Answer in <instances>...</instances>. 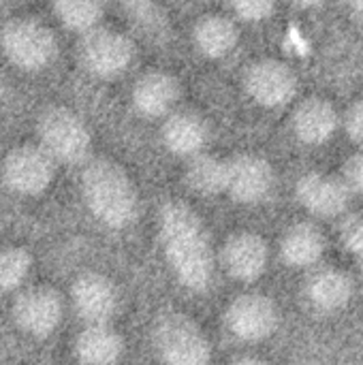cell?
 Listing matches in <instances>:
<instances>
[{
  "label": "cell",
  "instance_id": "2",
  "mask_svg": "<svg viewBox=\"0 0 363 365\" xmlns=\"http://www.w3.org/2000/svg\"><path fill=\"white\" fill-rule=\"evenodd\" d=\"M81 197L90 214L107 229L122 231L139 216V195L128 173L109 158L81 165Z\"/></svg>",
  "mask_w": 363,
  "mask_h": 365
},
{
  "label": "cell",
  "instance_id": "28",
  "mask_svg": "<svg viewBox=\"0 0 363 365\" xmlns=\"http://www.w3.org/2000/svg\"><path fill=\"white\" fill-rule=\"evenodd\" d=\"M342 126H344L349 139L357 148H363V98L349 105V109L344 111V118H342Z\"/></svg>",
  "mask_w": 363,
  "mask_h": 365
},
{
  "label": "cell",
  "instance_id": "18",
  "mask_svg": "<svg viewBox=\"0 0 363 365\" xmlns=\"http://www.w3.org/2000/svg\"><path fill=\"white\" fill-rule=\"evenodd\" d=\"M291 128L302 143L323 145L340 128V115L329 101L310 96L302 101V105H297V109L293 111Z\"/></svg>",
  "mask_w": 363,
  "mask_h": 365
},
{
  "label": "cell",
  "instance_id": "26",
  "mask_svg": "<svg viewBox=\"0 0 363 365\" xmlns=\"http://www.w3.org/2000/svg\"><path fill=\"white\" fill-rule=\"evenodd\" d=\"M278 0H227L229 9L244 21H263L267 19Z\"/></svg>",
  "mask_w": 363,
  "mask_h": 365
},
{
  "label": "cell",
  "instance_id": "20",
  "mask_svg": "<svg viewBox=\"0 0 363 365\" xmlns=\"http://www.w3.org/2000/svg\"><path fill=\"white\" fill-rule=\"evenodd\" d=\"M75 357L88 365H109L120 361L124 353V342L109 323L86 325L83 331L75 338Z\"/></svg>",
  "mask_w": 363,
  "mask_h": 365
},
{
  "label": "cell",
  "instance_id": "31",
  "mask_svg": "<svg viewBox=\"0 0 363 365\" xmlns=\"http://www.w3.org/2000/svg\"><path fill=\"white\" fill-rule=\"evenodd\" d=\"M349 6H351V11H355L359 17H363V0H344Z\"/></svg>",
  "mask_w": 363,
  "mask_h": 365
},
{
  "label": "cell",
  "instance_id": "16",
  "mask_svg": "<svg viewBox=\"0 0 363 365\" xmlns=\"http://www.w3.org/2000/svg\"><path fill=\"white\" fill-rule=\"evenodd\" d=\"M355 282L353 278L338 267L332 265H315L310 267L304 280V295L308 304L319 312H338L347 308L353 299Z\"/></svg>",
  "mask_w": 363,
  "mask_h": 365
},
{
  "label": "cell",
  "instance_id": "32",
  "mask_svg": "<svg viewBox=\"0 0 363 365\" xmlns=\"http://www.w3.org/2000/svg\"><path fill=\"white\" fill-rule=\"evenodd\" d=\"M359 280H362V287H363V261H362V272H359Z\"/></svg>",
  "mask_w": 363,
  "mask_h": 365
},
{
  "label": "cell",
  "instance_id": "11",
  "mask_svg": "<svg viewBox=\"0 0 363 365\" xmlns=\"http://www.w3.org/2000/svg\"><path fill=\"white\" fill-rule=\"evenodd\" d=\"M276 186V173L267 158L237 154L227 158V195L235 203L255 205L265 201Z\"/></svg>",
  "mask_w": 363,
  "mask_h": 365
},
{
  "label": "cell",
  "instance_id": "7",
  "mask_svg": "<svg viewBox=\"0 0 363 365\" xmlns=\"http://www.w3.org/2000/svg\"><path fill=\"white\" fill-rule=\"evenodd\" d=\"M53 173L56 160L39 143H26L11 150L2 163V180L6 188L21 197H36L45 192Z\"/></svg>",
  "mask_w": 363,
  "mask_h": 365
},
{
  "label": "cell",
  "instance_id": "14",
  "mask_svg": "<svg viewBox=\"0 0 363 365\" xmlns=\"http://www.w3.org/2000/svg\"><path fill=\"white\" fill-rule=\"evenodd\" d=\"M220 263L233 280L250 284L265 274L270 263V248L261 235L240 231L225 242L220 250Z\"/></svg>",
  "mask_w": 363,
  "mask_h": 365
},
{
  "label": "cell",
  "instance_id": "21",
  "mask_svg": "<svg viewBox=\"0 0 363 365\" xmlns=\"http://www.w3.org/2000/svg\"><path fill=\"white\" fill-rule=\"evenodd\" d=\"M237 41H240V30L233 24V19L225 15H205L197 19L193 28L195 49L210 60H218L231 53Z\"/></svg>",
  "mask_w": 363,
  "mask_h": 365
},
{
  "label": "cell",
  "instance_id": "3",
  "mask_svg": "<svg viewBox=\"0 0 363 365\" xmlns=\"http://www.w3.org/2000/svg\"><path fill=\"white\" fill-rule=\"evenodd\" d=\"M39 145L56 160V165L79 167L90 160L92 135L86 122L66 107H49L36 122Z\"/></svg>",
  "mask_w": 363,
  "mask_h": 365
},
{
  "label": "cell",
  "instance_id": "30",
  "mask_svg": "<svg viewBox=\"0 0 363 365\" xmlns=\"http://www.w3.org/2000/svg\"><path fill=\"white\" fill-rule=\"evenodd\" d=\"M231 364H263V359L252 357V355H240V357H233Z\"/></svg>",
  "mask_w": 363,
  "mask_h": 365
},
{
  "label": "cell",
  "instance_id": "10",
  "mask_svg": "<svg viewBox=\"0 0 363 365\" xmlns=\"http://www.w3.org/2000/svg\"><path fill=\"white\" fill-rule=\"evenodd\" d=\"M351 188L342 180V175L308 171L295 184L297 203L317 218H340L347 214L351 203Z\"/></svg>",
  "mask_w": 363,
  "mask_h": 365
},
{
  "label": "cell",
  "instance_id": "6",
  "mask_svg": "<svg viewBox=\"0 0 363 365\" xmlns=\"http://www.w3.org/2000/svg\"><path fill=\"white\" fill-rule=\"evenodd\" d=\"M77 56L81 66L92 77L118 79L131 68L135 60V45L126 34L96 26L94 30L81 34Z\"/></svg>",
  "mask_w": 363,
  "mask_h": 365
},
{
  "label": "cell",
  "instance_id": "15",
  "mask_svg": "<svg viewBox=\"0 0 363 365\" xmlns=\"http://www.w3.org/2000/svg\"><path fill=\"white\" fill-rule=\"evenodd\" d=\"M210 124L208 120L190 109H173L163 118L160 139L163 145L180 158H190L199 152H205L210 143Z\"/></svg>",
  "mask_w": 363,
  "mask_h": 365
},
{
  "label": "cell",
  "instance_id": "17",
  "mask_svg": "<svg viewBox=\"0 0 363 365\" xmlns=\"http://www.w3.org/2000/svg\"><path fill=\"white\" fill-rule=\"evenodd\" d=\"M180 94L182 86L171 73L150 71L135 81L131 90V103L139 115L156 120L169 115L178 107Z\"/></svg>",
  "mask_w": 363,
  "mask_h": 365
},
{
  "label": "cell",
  "instance_id": "13",
  "mask_svg": "<svg viewBox=\"0 0 363 365\" xmlns=\"http://www.w3.org/2000/svg\"><path fill=\"white\" fill-rule=\"evenodd\" d=\"M71 302L77 317L86 325L111 323L120 306L118 289L113 282L96 272H86L75 278L71 287Z\"/></svg>",
  "mask_w": 363,
  "mask_h": 365
},
{
  "label": "cell",
  "instance_id": "24",
  "mask_svg": "<svg viewBox=\"0 0 363 365\" xmlns=\"http://www.w3.org/2000/svg\"><path fill=\"white\" fill-rule=\"evenodd\" d=\"M32 269V255L26 248L9 246L0 250V293L19 289Z\"/></svg>",
  "mask_w": 363,
  "mask_h": 365
},
{
  "label": "cell",
  "instance_id": "9",
  "mask_svg": "<svg viewBox=\"0 0 363 365\" xmlns=\"http://www.w3.org/2000/svg\"><path fill=\"white\" fill-rule=\"evenodd\" d=\"M244 90L261 107H285L297 92V75L289 64L274 58H263L246 68Z\"/></svg>",
  "mask_w": 363,
  "mask_h": 365
},
{
  "label": "cell",
  "instance_id": "8",
  "mask_svg": "<svg viewBox=\"0 0 363 365\" xmlns=\"http://www.w3.org/2000/svg\"><path fill=\"white\" fill-rule=\"evenodd\" d=\"M276 304L261 293H244L235 297L225 310L227 331L244 344H259L267 340L276 331Z\"/></svg>",
  "mask_w": 363,
  "mask_h": 365
},
{
  "label": "cell",
  "instance_id": "19",
  "mask_svg": "<svg viewBox=\"0 0 363 365\" xmlns=\"http://www.w3.org/2000/svg\"><path fill=\"white\" fill-rule=\"evenodd\" d=\"M325 248L327 240L312 222H295L280 237V259L293 269H310L319 265Z\"/></svg>",
  "mask_w": 363,
  "mask_h": 365
},
{
  "label": "cell",
  "instance_id": "5",
  "mask_svg": "<svg viewBox=\"0 0 363 365\" xmlns=\"http://www.w3.org/2000/svg\"><path fill=\"white\" fill-rule=\"evenodd\" d=\"M0 49L4 58L19 71L36 73L53 64L58 56V41L45 24L19 17L2 26Z\"/></svg>",
  "mask_w": 363,
  "mask_h": 365
},
{
  "label": "cell",
  "instance_id": "27",
  "mask_svg": "<svg viewBox=\"0 0 363 365\" xmlns=\"http://www.w3.org/2000/svg\"><path fill=\"white\" fill-rule=\"evenodd\" d=\"M340 175L353 195H363V148H357V152L347 158Z\"/></svg>",
  "mask_w": 363,
  "mask_h": 365
},
{
  "label": "cell",
  "instance_id": "12",
  "mask_svg": "<svg viewBox=\"0 0 363 365\" xmlns=\"http://www.w3.org/2000/svg\"><path fill=\"white\" fill-rule=\"evenodd\" d=\"M64 317L62 297L47 287H34L17 295L13 304V319L15 325L32 336V338H47L51 336Z\"/></svg>",
  "mask_w": 363,
  "mask_h": 365
},
{
  "label": "cell",
  "instance_id": "4",
  "mask_svg": "<svg viewBox=\"0 0 363 365\" xmlns=\"http://www.w3.org/2000/svg\"><path fill=\"white\" fill-rule=\"evenodd\" d=\"M152 346L160 361L171 365H205L212 346L201 327L184 312H165L152 327Z\"/></svg>",
  "mask_w": 363,
  "mask_h": 365
},
{
  "label": "cell",
  "instance_id": "23",
  "mask_svg": "<svg viewBox=\"0 0 363 365\" xmlns=\"http://www.w3.org/2000/svg\"><path fill=\"white\" fill-rule=\"evenodd\" d=\"M51 6L66 30L86 34L101 24L107 0H51Z\"/></svg>",
  "mask_w": 363,
  "mask_h": 365
},
{
  "label": "cell",
  "instance_id": "25",
  "mask_svg": "<svg viewBox=\"0 0 363 365\" xmlns=\"http://www.w3.org/2000/svg\"><path fill=\"white\" fill-rule=\"evenodd\" d=\"M338 235L344 250L363 261V212H349L340 216Z\"/></svg>",
  "mask_w": 363,
  "mask_h": 365
},
{
  "label": "cell",
  "instance_id": "29",
  "mask_svg": "<svg viewBox=\"0 0 363 365\" xmlns=\"http://www.w3.org/2000/svg\"><path fill=\"white\" fill-rule=\"evenodd\" d=\"M289 2L297 9H315V6L323 4L325 0H289Z\"/></svg>",
  "mask_w": 363,
  "mask_h": 365
},
{
  "label": "cell",
  "instance_id": "22",
  "mask_svg": "<svg viewBox=\"0 0 363 365\" xmlns=\"http://www.w3.org/2000/svg\"><path fill=\"white\" fill-rule=\"evenodd\" d=\"M186 186L201 197H218L227 190V158L199 152L186 158L184 167Z\"/></svg>",
  "mask_w": 363,
  "mask_h": 365
},
{
  "label": "cell",
  "instance_id": "1",
  "mask_svg": "<svg viewBox=\"0 0 363 365\" xmlns=\"http://www.w3.org/2000/svg\"><path fill=\"white\" fill-rule=\"evenodd\" d=\"M156 231L165 261L178 284L190 293H208L214 282L216 255L199 214L186 201L167 199L158 207Z\"/></svg>",
  "mask_w": 363,
  "mask_h": 365
}]
</instances>
